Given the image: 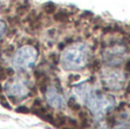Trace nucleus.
<instances>
[{
    "label": "nucleus",
    "mask_w": 130,
    "mask_h": 129,
    "mask_svg": "<svg viewBox=\"0 0 130 129\" xmlns=\"http://www.w3.org/2000/svg\"><path fill=\"white\" fill-rule=\"evenodd\" d=\"M89 61V47L86 43H74L65 48L61 56L62 66L67 71L83 69Z\"/></svg>",
    "instance_id": "f257e3e1"
},
{
    "label": "nucleus",
    "mask_w": 130,
    "mask_h": 129,
    "mask_svg": "<svg viewBox=\"0 0 130 129\" xmlns=\"http://www.w3.org/2000/svg\"><path fill=\"white\" fill-rule=\"evenodd\" d=\"M85 104L89 109V111L92 113V116L97 119L101 120L102 118L105 117L107 112H110L115 106V100L114 97L110 95L103 94L101 91L94 90L90 93V95L86 98Z\"/></svg>",
    "instance_id": "f03ea898"
},
{
    "label": "nucleus",
    "mask_w": 130,
    "mask_h": 129,
    "mask_svg": "<svg viewBox=\"0 0 130 129\" xmlns=\"http://www.w3.org/2000/svg\"><path fill=\"white\" fill-rule=\"evenodd\" d=\"M38 57L37 49L32 46H23L13 57V68L16 71H29L33 68Z\"/></svg>",
    "instance_id": "7ed1b4c3"
},
{
    "label": "nucleus",
    "mask_w": 130,
    "mask_h": 129,
    "mask_svg": "<svg viewBox=\"0 0 130 129\" xmlns=\"http://www.w3.org/2000/svg\"><path fill=\"white\" fill-rule=\"evenodd\" d=\"M101 78L104 87L110 90H121L126 84V75L119 70H111V69L104 70Z\"/></svg>",
    "instance_id": "20e7f679"
},
{
    "label": "nucleus",
    "mask_w": 130,
    "mask_h": 129,
    "mask_svg": "<svg viewBox=\"0 0 130 129\" xmlns=\"http://www.w3.org/2000/svg\"><path fill=\"white\" fill-rule=\"evenodd\" d=\"M5 91L11 100H24L29 95V86L24 79H11L5 85Z\"/></svg>",
    "instance_id": "39448f33"
},
{
    "label": "nucleus",
    "mask_w": 130,
    "mask_h": 129,
    "mask_svg": "<svg viewBox=\"0 0 130 129\" xmlns=\"http://www.w3.org/2000/svg\"><path fill=\"white\" fill-rule=\"evenodd\" d=\"M127 49L123 46H113L103 52V61L108 66H119L124 61Z\"/></svg>",
    "instance_id": "423d86ee"
},
{
    "label": "nucleus",
    "mask_w": 130,
    "mask_h": 129,
    "mask_svg": "<svg viewBox=\"0 0 130 129\" xmlns=\"http://www.w3.org/2000/svg\"><path fill=\"white\" fill-rule=\"evenodd\" d=\"M43 94H45L46 102L49 106L54 109H63L65 106V97L58 90V88L54 86H48Z\"/></svg>",
    "instance_id": "0eeeda50"
},
{
    "label": "nucleus",
    "mask_w": 130,
    "mask_h": 129,
    "mask_svg": "<svg viewBox=\"0 0 130 129\" xmlns=\"http://www.w3.org/2000/svg\"><path fill=\"white\" fill-rule=\"evenodd\" d=\"M92 90H94V87H92L90 81L81 82V84L73 87V91H74V94H75V96L79 100L83 101V102H85L86 98L90 95V93H91Z\"/></svg>",
    "instance_id": "6e6552de"
},
{
    "label": "nucleus",
    "mask_w": 130,
    "mask_h": 129,
    "mask_svg": "<svg viewBox=\"0 0 130 129\" xmlns=\"http://www.w3.org/2000/svg\"><path fill=\"white\" fill-rule=\"evenodd\" d=\"M113 129H130V116L127 113L121 114L119 121L114 123Z\"/></svg>",
    "instance_id": "1a4fd4ad"
},
{
    "label": "nucleus",
    "mask_w": 130,
    "mask_h": 129,
    "mask_svg": "<svg viewBox=\"0 0 130 129\" xmlns=\"http://www.w3.org/2000/svg\"><path fill=\"white\" fill-rule=\"evenodd\" d=\"M79 126L81 128H88L91 126V119L87 111H79Z\"/></svg>",
    "instance_id": "9d476101"
},
{
    "label": "nucleus",
    "mask_w": 130,
    "mask_h": 129,
    "mask_svg": "<svg viewBox=\"0 0 130 129\" xmlns=\"http://www.w3.org/2000/svg\"><path fill=\"white\" fill-rule=\"evenodd\" d=\"M66 123H67V117L62 113H58L54 117V121H53L52 125H54L56 128H62L64 126H66Z\"/></svg>",
    "instance_id": "9b49d317"
},
{
    "label": "nucleus",
    "mask_w": 130,
    "mask_h": 129,
    "mask_svg": "<svg viewBox=\"0 0 130 129\" xmlns=\"http://www.w3.org/2000/svg\"><path fill=\"white\" fill-rule=\"evenodd\" d=\"M54 20L56 21V22L65 23L70 20V14L67 13L66 10H64V9H61V10L57 11V13L54 15Z\"/></svg>",
    "instance_id": "f8f14e48"
},
{
    "label": "nucleus",
    "mask_w": 130,
    "mask_h": 129,
    "mask_svg": "<svg viewBox=\"0 0 130 129\" xmlns=\"http://www.w3.org/2000/svg\"><path fill=\"white\" fill-rule=\"evenodd\" d=\"M67 106L72 110V111H80V104L78 103V100L74 97H70L67 101Z\"/></svg>",
    "instance_id": "ddd939ff"
},
{
    "label": "nucleus",
    "mask_w": 130,
    "mask_h": 129,
    "mask_svg": "<svg viewBox=\"0 0 130 129\" xmlns=\"http://www.w3.org/2000/svg\"><path fill=\"white\" fill-rule=\"evenodd\" d=\"M43 9L47 14H54L56 10V6H55L53 2H47V4L43 6Z\"/></svg>",
    "instance_id": "4468645a"
},
{
    "label": "nucleus",
    "mask_w": 130,
    "mask_h": 129,
    "mask_svg": "<svg viewBox=\"0 0 130 129\" xmlns=\"http://www.w3.org/2000/svg\"><path fill=\"white\" fill-rule=\"evenodd\" d=\"M16 112L17 113H24V114H27V113H30V109L29 107H26V106H18L17 109H16Z\"/></svg>",
    "instance_id": "2eb2a0df"
},
{
    "label": "nucleus",
    "mask_w": 130,
    "mask_h": 129,
    "mask_svg": "<svg viewBox=\"0 0 130 129\" xmlns=\"http://www.w3.org/2000/svg\"><path fill=\"white\" fill-rule=\"evenodd\" d=\"M6 30H7L6 23L2 22V21H0V38H2V36L6 33Z\"/></svg>",
    "instance_id": "dca6fc26"
},
{
    "label": "nucleus",
    "mask_w": 130,
    "mask_h": 129,
    "mask_svg": "<svg viewBox=\"0 0 130 129\" xmlns=\"http://www.w3.org/2000/svg\"><path fill=\"white\" fill-rule=\"evenodd\" d=\"M90 69H91L92 72H95V71H98L99 69H101V64H99L98 61H94L92 62V64L90 65Z\"/></svg>",
    "instance_id": "f3484780"
},
{
    "label": "nucleus",
    "mask_w": 130,
    "mask_h": 129,
    "mask_svg": "<svg viewBox=\"0 0 130 129\" xmlns=\"http://www.w3.org/2000/svg\"><path fill=\"white\" fill-rule=\"evenodd\" d=\"M124 71L130 72V59H129V61H127L126 64H124Z\"/></svg>",
    "instance_id": "a211bd4d"
},
{
    "label": "nucleus",
    "mask_w": 130,
    "mask_h": 129,
    "mask_svg": "<svg viewBox=\"0 0 130 129\" xmlns=\"http://www.w3.org/2000/svg\"><path fill=\"white\" fill-rule=\"evenodd\" d=\"M1 104H2V105H4V106H5V107H6V109H9V110H10V109H11V107H10V105H9V104H8V103L4 102V101H1Z\"/></svg>",
    "instance_id": "6ab92c4d"
},
{
    "label": "nucleus",
    "mask_w": 130,
    "mask_h": 129,
    "mask_svg": "<svg viewBox=\"0 0 130 129\" xmlns=\"http://www.w3.org/2000/svg\"><path fill=\"white\" fill-rule=\"evenodd\" d=\"M126 94H128V95H130V82H129L128 87H127V89H126Z\"/></svg>",
    "instance_id": "aec40b11"
},
{
    "label": "nucleus",
    "mask_w": 130,
    "mask_h": 129,
    "mask_svg": "<svg viewBox=\"0 0 130 129\" xmlns=\"http://www.w3.org/2000/svg\"><path fill=\"white\" fill-rule=\"evenodd\" d=\"M61 129H73V128H71V127H69V126H64V127H62Z\"/></svg>",
    "instance_id": "412c9836"
},
{
    "label": "nucleus",
    "mask_w": 130,
    "mask_h": 129,
    "mask_svg": "<svg viewBox=\"0 0 130 129\" xmlns=\"http://www.w3.org/2000/svg\"><path fill=\"white\" fill-rule=\"evenodd\" d=\"M1 90H2V87H1V85H0V93H1Z\"/></svg>",
    "instance_id": "4be33fe9"
}]
</instances>
